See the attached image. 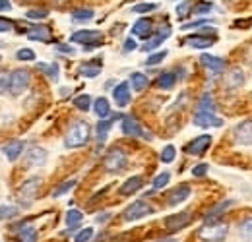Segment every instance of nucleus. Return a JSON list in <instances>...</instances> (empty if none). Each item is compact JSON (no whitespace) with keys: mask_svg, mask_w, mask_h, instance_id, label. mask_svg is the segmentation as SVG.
<instances>
[{"mask_svg":"<svg viewBox=\"0 0 252 242\" xmlns=\"http://www.w3.org/2000/svg\"><path fill=\"white\" fill-rule=\"evenodd\" d=\"M90 142V124L88 122H74L70 126V130L66 132V138H64V146L68 150H76V148H82Z\"/></svg>","mask_w":252,"mask_h":242,"instance_id":"nucleus-1","label":"nucleus"},{"mask_svg":"<svg viewBox=\"0 0 252 242\" xmlns=\"http://www.w3.org/2000/svg\"><path fill=\"white\" fill-rule=\"evenodd\" d=\"M227 233H229V225L227 223L212 221V223H206L198 231V237L204 242H223L227 239Z\"/></svg>","mask_w":252,"mask_h":242,"instance_id":"nucleus-2","label":"nucleus"},{"mask_svg":"<svg viewBox=\"0 0 252 242\" xmlns=\"http://www.w3.org/2000/svg\"><path fill=\"white\" fill-rule=\"evenodd\" d=\"M103 167L109 171V173H119L126 167V153L119 148H113L109 150V153L105 155L103 159Z\"/></svg>","mask_w":252,"mask_h":242,"instance_id":"nucleus-3","label":"nucleus"},{"mask_svg":"<svg viewBox=\"0 0 252 242\" xmlns=\"http://www.w3.org/2000/svg\"><path fill=\"white\" fill-rule=\"evenodd\" d=\"M28 86H30V72L28 70L18 68V70H14L10 74V93L14 97L20 95V93H24V91L28 90Z\"/></svg>","mask_w":252,"mask_h":242,"instance_id":"nucleus-4","label":"nucleus"},{"mask_svg":"<svg viewBox=\"0 0 252 242\" xmlns=\"http://www.w3.org/2000/svg\"><path fill=\"white\" fill-rule=\"evenodd\" d=\"M150 213H154V208H152L148 202L138 200V202H134V204H130V206L126 208L125 213H123V217H125L126 221H138V219H142V217H146V215H150Z\"/></svg>","mask_w":252,"mask_h":242,"instance_id":"nucleus-5","label":"nucleus"},{"mask_svg":"<svg viewBox=\"0 0 252 242\" xmlns=\"http://www.w3.org/2000/svg\"><path fill=\"white\" fill-rule=\"evenodd\" d=\"M121 126H123V132H125L126 136H130V138H146V140H152V134L146 132L142 128V124L136 121L134 117H125Z\"/></svg>","mask_w":252,"mask_h":242,"instance_id":"nucleus-6","label":"nucleus"},{"mask_svg":"<svg viewBox=\"0 0 252 242\" xmlns=\"http://www.w3.org/2000/svg\"><path fill=\"white\" fill-rule=\"evenodd\" d=\"M39 184H41L39 179H28V181L22 184L18 196H20V202H24V206H30L33 202V198L39 192Z\"/></svg>","mask_w":252,"mask_h":242,"instance_id":"nucleus-7","label":"nucleus"},{"mask_svg":"<svg viewBox=\"0 0 252 242\" xmlns=\"http://www.w3.org/2000/svg\"><path fill=\"white\" fill-rule=\"evenodd\" d=\"M233 136H235L237 144L252 146V121H245L237 124L235 130H233Z\"/></svg>","mask_w":252,"mask_h":242,"instance_id":"nucleus-8","label":"nucleus"},{"mask_svg":"<svg viewBox=\"0 0 252 242\" xmlns=\"http://www.w3.org/2000/svg\"><path fill=\"white\" fill-rule=\"evenodd\" d=\"M190 223V215L189 213H177V215H171L165 219V229L171 231V233H177L181 229H185Z\"/></svg>","mask_w":252,"mask_h":242,"instance_id":"nucleus-9","label":"nucleus"},{"mask_svg":"<svg viewBox=\"0 0 252 242\" xmlns=\"http://www.w3.org/2000/svg\"><path fill=\"white\" fill-rule=\"evenodd\" d=\"M212 146V136L204 134V136H198L196 140H192L189 146H187V151L190 155H202V153L208 151V148Z\"/></svg>","mask_w":252,"mask_h":242,"instance_id":"nucleus-10","label":"nucleus"},{"mask_svg":"<svg viewBox=\"0 0 252 242\" xmlns=\"http://www.w3.org/2000/svg\"><path fill=\"white\" fill-rule=\"evenodd\" d=\"M194 124L200 126V128H208V126L220 128V126H223V121H221L220 117L212 115V113H200V111H196V115H194Z\"/></svg>","mask_w":252,"mask_h":242,"instance_id":"nucleus-11","label":"nucleus"},{"mask_svg":"<svg viewBox=\"0 0 252 242\" xmlns=\"http://www.w3.org/2000/svg\"><path fill=\"white\" fill-rule=\"evenodd\" d=\"M103 37L99 31L94 30H84V31H76L72 35V43H84V45H92V43H101Z\"/></svg>","mask_w":252,"mask_h":242,"instance_id":"nucleus-12","label":"nucleus"},{"mask_svg":"<svg viewBox=\"0 0 252 242\" xmlns=\"http://www.w3.org/2000/svg\"><path fill=\"white\" fill-rule=\"evenodd\" d=\"M189 196H190V188L187 186V184L177 186L175 190L169 192V196H167V204H169V206H179V204L185 202Z\"/></svg>","mask_w":252,"mask_h":242,"instance_id":"nucleus-13","label":"nucleus"},{"mask_svg":"<svg viewBox=\"0 0 252 242\" xmlns=\"http://www.w3.org/2000/svg\"><path fill=\"white\" fill-rule=\"evenodd\" d=\"M214 37H206V35H189L187 39H185V45H189L192 49H208V47H212L214 45Z\"/></svg>","mask_w":252,"mask_h":242,"instance_id":"nucleus-14","label":"nucleus"},{"mask_svg":"<svg viewBox=\"0 0 252 242\" xmlns=\"http://www.w3.org/2000/svg\"><path fill=\"white\" fill-rule=\"evenodd\" d=\"M26 163L30 167H41L47 163V151L43 148H32L26 155Z\"/></svg>","mask_w":252,"mask_h":242,"instance_id":"nucleus-15","label":"nucleus"},{"mask_svg":"<svg viewBox=\"0 0 252 242\" xmlns=\"http://www.w3.org/2000/svg\"><path fill=\"white\" fill-rule=\"evenodd\" d=\"M113 97H115V103L119 105V107H126L128 103H130V84H126V82H121L115 91H113Z\"/></svg>","mask_w":252,"mask_h":242,"instance_id":"nucleus-16","label":"nucleus"},{"mask_svg":"<svg viewBox=\"0 0 252 242\" xmlns=\"http://www.w3.org/2000/svg\"><path fill=\"white\" fill-rule=\"evenodd\" d=\"M200 62H202L208 70H212L214 74H220V72H223V68H225L223 59L214 57V55H202V57H200Z\"/></svg>","mask_w":252,"mask_h":242,"instance_id":"nucleus-17","label":"nucleus"},{"mask_svg":"<svg viewBox=\"0 0 252 242\" xmlns=\"http://www.w3.org/2000/svg\"><path fill=\"white\" fill-rule=\"evenodd\" d=\"M169 35H171V30H169V28H163V30H161V33H158L156 37H152V39H148V41H146V45L142 47V51H144V53H150V51L158 49L159 45H161V43H163V41H165Z\"/></svg>","mask_w":252,"mask_h":242,"instance_id":"nucleus-18","label":"nucleus"},{"mask_svg":"<svg viewBox=\"0 0 252 242\" xmlns=\"http://www.w3.org/2000/svg\"><path fill=\"white\" fill-rule=\"evenodd\" d=\"M24 148H26V144L20 142V140H12L10 144H6V146H4V153H6L8 161H16V159L22 155Z\"/></svg>","mask_w":252,"mask_h":242,"instance_id":"nucleus-19","label":"nucleus"},{"mask_svg":"<svg viewBox=\"0 0 252 242\" xmlns=\"http://www.w3.org/2000/svg\"><path fill=\"white\" fill-rule=\"evenodd\" d=\"M132 33H134L136 37H144V39H148V37L152 35V22L146 20V18L138 20V22L132 26Z\"/></svg>","mask_w":252,"mask_h":242,"instance_id":"nucleus-20","label":"nucleus"},{"mask_svg":"<svg viewBox=\"0 0 252 242\" xmlns=\"http://www.w3.org/2000/svg\"><path fill=\"white\" fill-rule=\"evenodd\" d=\"M142 184H144L142 177H130V179L121 186V194H123V196H132L134 192H138V190L142 188Z\"/></svg>","mask_w":252,"mask_h":242,"instance_id":"nucleus-21","label":"nucleus"},{"mask_svg":"<svg viewBox=\"0 0 252 242\" xmlns=\"http://www.w3.org/2000/svg\"><path fill=\"white\" fill-rule=\"evenodd\" d=\"M243 82H245V74H243L241 68L229 70V74H227V78H225V86H227V88H239Z\"/></svg>","mask_w":252,"mask_h":242,"instance_id":"nucleus-22","label":"nucleus"},{"mask_svg":"<svg viewBox=\"0 0 252 242\" xmlns=\"http://www.w3.org/2000/svg\"><path fill=\"white\" fill-rule=\"evenodd\" d=\"M94 111L99 119H107L111 115V105H109V101L105 97H97L94 103Z\"/></svg>","mask_w":252,"mask_h":242,"instance_id":"nucleus-23","label":"nucleus"},{"mask_svg":"<svg viewBox=\"0 0 252 242\" xmlns=\"http://www.w3.org/2000/svg\"><path fill=\"white\" fill-rule=\"evenodd\" d=\"M28 37L32 39V41H51V30L47 28V26H37V28H33L30 30L28 33Z\"/></svg>","mask_w":252,"mask_h":242,"instance_id":"nucleus-24","label":"nucleus"},{"mask_svg":"<svg viewBox=\"0 0 252 242\" xmlns=\"http://www.w3.org/2000/svg\"><path fill=\"white\" fill-rule=\"evenodd\" d=\"M111 126H113V121H101L99 124H97L95 132H97V144H99V146H103V144H105V140H107V134H109Z\"/></svg>","mask_w":252,"mask_h":242,"instance_id":"nucleus-25","label":"nucleus"},{"mask_svg":"<svg viewBox=\"0 0 252 242\" xmlns=\"http://www.w3.org/2000/svg\"><path fill=\"white\" fill-rule=\"evenodd\" d=\"M18 241L20 242H37V231L30 227V225H22L20 229V235H18Z\"/></svg>","mask_w":252,"mask_h":242,"instance_id":"nucleus-26","label":"nucleus"},{"mask_svg":"<svg viewBox=\"0 0 252 242\" xmlns=\"http://www.w3.org/2000/svg\"><path fill=\"white\" fill-rule=\"evenodd\" d=\"M130 84H132L134 91L146 90V86H148V76H146V74H140V72H134V74L130 76Z\"/></svg>","mask_w":252,"mask_h":242,"instance_id":"nucleus-27","label":"nucleus"},{"mask_svg":"<svg viewBox=\"0 0 252 242\" xmlns=\"http://www.w3.org/2000/svg\"><path fill=\"white\" fill-rule=\"evenodd\" d=\"M37 68H39L43 74H47V78H51V80H57V78H59V66H57V64L37 62Z\"/></svg>","mask_w":252,"mask_h":242,"instance_id":"nucleus-28","label":"nucleus"},{"mask_svg":"<svg viewBox=\"0 0 252 242\" xmlns=\"http://www.w3.org/2000/svg\"><path fill=\"white\" fill-rule=\"evenodd\" d=\"M82 219H84L82 212H78V210H70V212L66 213V225H68V229H76V227L82 223Z\"/></svg>","mask_w":252,"mask_h":242,"instance_id":"nucleus-29","label":"nucleus"},{"mask_svg":"<svg viewBox=\"0 0 252 242\" xmlns=\"http://www.w3.org/2000/svg\"><path fill=\"white\" fill-rule=\"evenodd\" d=\"M198 111H200V113H212V115L216 113V103H214V99H212V97H210L208 93H206V95H204V97L200 99Z\"/></svg>","mask_w":252,"mask_h":242,"instance_id":"nucleus-30","label":"nucleus"},{"mask_svg":"<svg viewBox=\"0 0 252 242\" xmlns=\"http://www.w3.org/2000/svg\"><path fill=\"white\" fill-rule=\"evenodd\" d=\"M175 82H177V78H175V74H171V72H165V74H161L158 78V86L161 90H171V88L175 86Z\"/></svg>","mask_w":252,"mask_h":242,"instance_id":"nucleus-31","label":"nucleus"},{"mask_svg":"<svg viewBox=\"0 0 252 242\" xmlns=\"http://www.w3.org/2000/svg\"><path fill=\"white\" fill-rule=\"evenodd\" d=\"M95 14L94 10H90V8H80V10H74L72 12V18L76 20V22H88V20H92Z\"/></svg>","mask_w":252,"mask_h":242,"instance_id":"nucleus-32","label":"nucleus"},{"mask_svg":"<svg viewBox=\"0 0 252 242\" xmlns=\"http://www.w3.org/2000/svg\"><path fill=\"white\" fill-rule=\"evenodd\" d=\"M231 206H233V200H227V202H221L220 206H216V208H214L212 212H210V213H208V215H206V221H208V223H212L214 219H218L216 215H220V213L223 212V210H227V208H231Z\"/></svg>","mask_w":252,"mask_h":242,"instance_id":"nucleus-33","label":"nucleus"},{"mask_svg":"<svg viewBox=\"0 0 252 242\" xmlns=\"http://www.w3.org/2000/svg\"><path fill=\"white\" fill-rule=\"evenodd\" d=\"M74 107L80 109V111H90V107H92V97H90V95H80V97H76V99H74Z\"/></svg>","mask_w":252,"mask_h":242,"instance_id":"nucleus-34","label":"nucleus"},{"mask_svg":"<svg viewBox=\"0 0 252 242\" xmlns=\"http://www.w3.org/2000/svg\"><path fill=\"white\" fill-rule=\"evenodd\" d=\"M99 72H101V64H99V62H97L95 66L84 64V66L80 68V74H84L86 78H95V76H99Z\"/></svg>","mask_w":252,"mask_h":242,"instance_id":"nucleus-35","label":"nucleus"},{"mask_svg":"<svg viewBox=\"0 0 252 242\" xmlns=\"http://www.w3.org/2000/svg\"><path fill=\"white\" fill-rule=\"evenodd\" d=\"M18 213H20V210H18L16 206H0V221L12 219V217H16Z\"/></svg>","mask_w":252,"mask_h":242,"instance_id":"nucleus-36","label":"nucleus"},{"mask_svg":"<svg viewBox=\"0 0 252 242\" xmlns=\"http://www.w3.org/2000/svg\"><path fill=\"white\" fill-rule=\"evenodd\" d=\"M74 184H76L74 179H72V181H64L59 188L53 190V198H59V196H63V194H66V192H70V190L74 188Z\"/></svg>","mask_w":252,"mask_h":242,"instance_id":"nucleus-37","label":"nucleus"},{"mask_svg":"<svg viewBox=\"0 0 252 242\" xmlns=\"http://www.w3.org/2000/svg\"><path fill=\"white\" fill-rule=\"evenodd\" d=\"M239 231H241V237H243V239H252V217L245 219V221L241 223Z\"/></svg>","mask_w":252,"mask_h":242,"instance_id":"nucleus-38","label":"nucleus"},{"mask_svg":"<svg viewBox=\"0 0 252 242\" xmlns=\"http://www.w3.org/2000/svg\"><path fill=\"white\" fill-rule=\"evenodd\" d=\"M169 181H171V175L165 171V173H161V175H158V177L154 179V188H156V190H161V188H165V186L169 184Z\"/></svg>","mask_w":252,"mask_h":242,"instance_id":"nucleus-39","label":"nucleus"},{"mask_svg":"<svg viewBox=\"0 0 252 242\" xmlns=\"http://www.w3.org/2000/svg\"><path fill=\"white\" fill-rule=\"evenodd\" d=\"M175 155H177V150L173 146H165V150L161 151V161L163 163H173L175 161Z\"/></svg>","mask_w":252,"mask_h":242,"instance_id":"nucleus-40","label":"nucleus"},{"mask_svg":"<svg viewBox=\"0 0 252 242\" xmlns=\"http://www.w3.org/2000/svg\"><path fill=\"white\" fill-rule=\"evenodd\" d=\"M92 237H94V229H92V227H88V229H82V231L76 235L74 242H90L92 241Z\"/></svg>","mask_w":252,"mask_h":242,"instance_id":"nucleus-41","label":"nucleus"},{"mask_svg":"<svg viewBox=\"0 0 252 242\" xmlns=\"http://www.w3.org/2000/svg\"><path fill=\"white\" fill-rule=\"evenodd\" d=\"M212 8H214V6H212V2H200V4H196V6H194V10H192V12H194L196 16H202V14L212 12Z\"/></svg>","mask_w":252,"mask_h":242,"instance_id":"nucleus-42","label":"nucleus"},{"mask_svg":"<svg viewBox=\"0 0 252 242\" xmlns=\"http://www.w3.org/2000/svg\"><path fill=\"white\" fill-rule=\"evenodd\" d=\"M6 90H10V74L6 70H0V95Z\"/></svg>","mask_w":252,"mask_h":242,"instance_id":"nucleus-43","label":"nucleus"},{"mask_svg":"<svg viewBox=\"0 0 252 242\" xmlns=\"http://www.w3.org/2000/svg\"><path fill=\"white\" fill-rule=\"evenodd\" d=\"M18 59L22 62H32L35 60V53H33L32 49H22V51H18V55H16Z\"/></svg>","mask_w":252,"mask_h":242,"instance_id":"nucleus-44","label":"nucleus"},{"mask_svg":"<svg viewBox=\"0 0 252 242\" xmlns=\"http://www.w3.org/2000/svg\"><path fill=\"white\" fill-rule=\"evenodd\" d=\"M30 20H43V18H47L49 16V12L47 10H43V8H39V10H28V14H26Z\"/></svg>","mask_w":252,"mask_h":242,"instance_id":"nucleus-45","label":"nucleus"},{"mask_svg":"<svg viewBox=\"0 0 252 242\" xmlns=\"http://www.w3.org/2000/svg\"><path fill=\"white\" fill-rule=\"evenodd\" d=\"M167 57V51H161V53H156V55H152L148 60H146V64L148 66H156V64H159V62L163 60Z\"/></svg>","mask_w":252,"mask_h":242,"instance_id":"nucleus-46","label":"nucleus"},{"mask_svg":"<svg viewBox=\"0 0 252 242\" xmlns=\"http://www.w3.org/2000/svg\"><path fill=\"white\" fill-rule=\"evenodd\" d=\"M158 6L156 4H136L132 10L136 12V14H146V12H152V10H156Z\"/></svg>","mask_w":252,"mask_h":242,"instance_id":"nucleus-47","label":"nucleus"},{"mask_svg":"<svg viewBox=\"0 0 252 242\" xmlns=\"http://www.w3.org/2000/svg\"><path fill=\"white\" fill-rule=\"evenodd\" d=\"M190 0H187V2H183L181 6H177V14H179V18H185L187 14H189V10H190Z\"/></svg>","mask_w":252,"mask_h":242,"instance_id":"nucleus-48","label":"nucleus"},{"mask_svg":"<svg viewBox=\"0 0 252 242\" xmlns=\"http://www.w3.org/2000/svg\"><path fill=\"white\" fill-rule=\"evenodd\" d=\"M208 173V165L206 163H202V165H196L194 169H192V175L194 177H204Z\"/></svg>","mask_w":252,"mask_h":242,"instance_id":"nucleus-49","label":"nucleus"},{"mask_svg":"<svg viewBox=\"0 0 252 242\" xmlns=\"http://www.w3.org/2000/svg\"><path fill=\"white\" fill-rule=\"evenodd\" d=\"M12 28H14V24H12L10 20H6V18H0V33L12 31Z\"/></svg>","mask_w":252,"mask_h":242,"instance_id":"nucleus-50","label":"nucleus"},{"mask_svg":"<svg viewBox=\"0 0 252 242\" xmlns=\"http://www.w3.org/2000/svg\"><path fill=\"white\" fill-rule=\"evenodd\" d=\"M136 47H138V45H136V41H134V39H126V41H125V51H126V53L134 51Z\"/></svg>","mask_w":252,"mask_h":242,"instance_id":"nucleus-51","label":"nucleus"},{"mask_svg":"<svg viewBox=\"0 0 252 242\" xmlns=\"http://www.w3.org/2000/svg\"><path fill=\"white\" fill-rule=\"evenodd\" d=\"M206 22L202 20V22H192V24H187V26H183V30H192V28H200V26H204Z\"/></svg>","mask_w":252,"mask_h":242,"instance_id":"nucleus-52","label":"nucleus"},{"mask_svg":"<svg viewBox=\"0 0 252 242\" xmlns=\"http://www.w3.org/2000/svg\"><path fill=\"white\" fill-rule=\"evenodd\" d=\"M57 49H59V51H61V53H68V55H74V49H70V47H68V45H59V47H57Z\"/></svg>","mask_w":252,"mask_h":242,"instance_id":"nucleus-53","label":"nucleus"},{"mask_svg":"<svg viewBox=\"0 0 252 242\" xmlns=\"http://www.w3.org/2000/svg\"><path fill=\"white\" fill-rule=\"evenodd\" d=\"M12 8V4L8 2V0H0V12H4V10H10Z\"/></svg>","mask_w":252,"mask_h":242,"instance_id":"nucleus-54","label":"nucleus"},{"mask_svg":"<svg viewBox=\"0 0 252 242\" xmlns=\"http://www.w3.org/2000/svg\"><path fill=\"white\" fill-rule=\"evenodd\" d=\"M109 219V213H101L99 217H97V223H103V221H107Z\"/></svg>","mask_w":252,"mask_h":242,"instance_id":"nucleus-55","label":"nucleus"},{"mask_svg":"<svg viewBox=\"0 0 252 242\" xmlns=\"http://www.w3.org/2000/svg\"><path fill=\"white\" fill-rule=\"evenodd\" d=\"M159 242H177V241H159Z\"/></svg>","mask_w":252,"mask_h":242,"instance_id":"nucleus-56","label":"nucleus"},{"mask_svg":"<svg viewBox=\"0 0 252 242\" xmlns=\"http://www.w3.org/2000/svg\"><path fill=\"white\" fill-rule=\"evenodd\" d=\"M24 2H30V0H24Z\"/></svg>","mask_w":252,"mask_h":242,"instance_id":"nucleus-57","label":"nucleus"}]
</instances>
